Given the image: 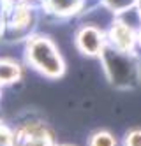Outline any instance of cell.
Wrapping results in <instances>:
<instances>
[{
  "label": "cell",
  "instance_id": "6da1fadb",
  "mask_svg": "<svg viewBox=\"0 0 141 146\" xmlns=\"http://www.w3.org/2000/svg\"><path fill=\"white\" fill-rule=\"evenodd\" d=\"M23 64L44 81H60L69 72L60 44L46 32H34L25 39Z\"/></svg>",
  "mask_w": 141,
  "mask_h": 146
},
{
  "label": "cell",
  "instance_id": "7a4b0ae2",
  "mask_svg": "<svg viewBox=\"0 0 141 146\" xmlns=\"http://www.w3.org/2000/svg\"><path fill=\"white\" fill-rule=\"evenodd\" d=\"M106 83L116 92H136L141 86V53L106 46L99 56Z\"/></svg>",
  "mask_w": 141,
  "mask_h": 146
},
{
  "label": "cell",
  "instance_id": "3957f363",
  "mask_svg": "<svg viewBox=\"0 0 141 146\" xmlns=\"http://www.w3.org/2000/svg\"><path fill=\"white\" fill-rule=\"evenodd\" d=\"M13 146H55L58 143L57 129L37 113H27L13 127Z\"/></svg>",
  "mask_w": 141,
  "mask_h": 146
},
{
  "label": "cell",
  "instance_id": "277c9868",
  "mask_svg": "<svg viewBox=\"0 0 141 146\" xmlns=\"http://www.w3.org/2000/svg\"><path fill=\"white\" fill-rule=\"evenodd\" d=\"M41 7L30 5L27 2H14L5 7L2 37L9 42H25V39L37 32Z\"/></svg>",
  "mask_w": 141,
  "mask_h": 146
},
{
  "label": "cell",
  "instance_id": "5b68a950",
  "mask_svg": "<svg viewBox=\"0 0 141 146\" xmlns=\"http://www.w3.org/2000/svg\"><path fill=\"white\" fill-rule=\"evenodd\" d=\"M72 46L76 49V53L81 55L83 58L99 60L101 53L108 46L106 30L90 23H81L72 35Z\"/></svg>",
  "mask_w": 141,
  "mask_h": 146
},
{
  "label": "cell",
  "instance_id": "8992f818",
  "mask_svg": "<svg viewBox=\"0 0 141 146\" xmlns=\"http://www.w3.org/2000/svg\"><path fill=\"white\" fill-rule=\"evenodd\" d=\"M108 46L120 51H139V32L115 18L106 30Z\"/></svg>",
  "mask_w": 141,
  "mask_h": 146
},
{
  "label": "cell",
  "instance_id": "52a82bcc",
  "mask_svg": "<svg viewBox=\"0 0 141 146\" xmlns=\"http://www.w3.org/2000/svg\"><path fill=\"white\" fill-rule=\"evenodd\" d=\"M86 9V0H42L41 11L51 21L62 23L69 21L71 18L81 16Z\"/></svg>",
  "mask_w": 141,
  "mask_h": 146
},
{
  "label": "cell",
  "instance_id": "ba28073f",
  "mask_svg": "<svg viewBox=\"0 0 141 146\" xmlns=\"http://www.w3.org/2000/svg\"><path fill=\"white\" fill-rule=\"evenodd\" d=\"M27 65L13 56H0V86L9 88L19 85L25 78Z\"/></svg>",
  "mask_w": 141,
  "mask_h": 146
},
{
  "label": "cell",
  "instance_id": "9c48e42d",
  "mask_svg": "<svg viewBox=\"0 0 141 146\" xmlns=\"http://www.w3.org/2000/svg\"><path fill=\"white\" fill-rule=\"evenodd\" d=\"M85 146H120V141L110 129H92L86 134Z\"/></svg>",
  "mask_w": 141,
  "mask_h": 146
},
{
  "label": "cell",
  "instance_id": "30bf717a",
  "mask_svg": "<svg viewBox=\"0 0 141 146\" xmlns=\"http://www.w3.org/2000/svg\"><path fill=\"white\" fill-rule=\"evenodd\" d=\"M120 146H141V125H132L125 130Z\"/></svg>",
  "mask_w": 141,
  "mask_h": 146
},
{
  "label": "cell",
  "instance_id": "8fae6325",
  "mask_svg": "<svg viewBox=\"0 0 141 146\" xmlns=\"http://www.w3.org/2000/svg\"><path fill=\"white\" fill-rule=\"evenodd\" d=\"M99 2H101L104 7L110 9L113 14H118V13L125 11V9L132 7V5L136 4V0H99Z\"/></svg>",
  "mask_w": 141,
  "mask_h": 146
},
{
  "label": "cell",
  "instance_id": "7c38bea8",
  "mask_svg": "<svg viewBox=\"0 0 141 146\" xmlns=\"http://www.w3.org/2000/svg\"><path fill=\"white\" fill-rule=\"evenodd\" d=\"M13 143H14L13 127L0 120V146H13Z\"/></svg>",
  "mask_w": 141,
  "mask_h": 146
},
{
  "label": "cell",
  "instance_id": "4fadbf2b",
  "mask_svg": "<svg viewBox=\"0 0 141 146\" xmlns=\"http://www.w3.org/2000/svg\"><path fill=\"white\" fill-rule=\"evenodd\" d=\"M5 0H0V39H2V28H4V16H5Z\"/></svg>",
  "mask_w": 141,
  "mask_h": 146
},
{
  "label": "cell",
  "instance_id": "5bb4252c",
  "mask_svg": "<svg viewBox=\"0 0 141 146\" xmlns=\"http://www.w3.org/2000/svg\"><path fill=\"white\" fill-rule=\"evenodd\" d=\"M55 146H78V144H74V143H69V141H63V143H57Z\"/></svg>",
  "mask_w": 141,
  "mask_h": 146
},
{
  "label": "cell",
  "instance_id": "9a60e30c",
  "mask_svg": "<svg viewBox=\"0 0 141 146\" xmlns=\"http://www.w3.org/2000/svg\"><path fill=\"white\" fill-rule=\"evenodd\" d=\"M136 7H138V11H139V14H141V0H136Z\"/></svg>",
  "mask_w": 141,
  "mask_h": 146
},
{
  "label": "cell",
  "instance_id": "2e32d148",
  "mask_svg": "<svg viewBox=\"0 0 141 146\" xmlns=\"http://www.w3.org/2000/svg\"><path fill=\"white\" fill-rule=\"evenodd\" d=\"M139 53H141V30H139Z\"/></svg>",
  "mask_w": 141,
  "mask_h": 146
},
{
  "label": "cell",
  "instance_id": "e0dca14e",
  "mask_svg": "<svg viewBox=\"0 0 141 146\" xmlns=\"http://www.w3.org/2000/svg\"><path fill=\"white\" fill-rule=\"evenodd\" d=\"M0 102H2V86H0Z\"/></svg>",
  "mask_w": 141,
  "mask_h": 146
}]
</instances>
